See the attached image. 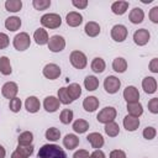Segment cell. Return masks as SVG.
<instances>
[{
	"mask_svg": "<svg viewBox=\"0 0 158 158\" xmlns=\"http://www.w3.org/2000/svg\"><path fill=\"white\" fill-rule=\"evenodd\" d=\"M127 33H128V31H127L126 26H123V25H115L111 28V37L116 42H123L127 37Z\"/></svg>",
	"mask_w": 158,
	"mask_h": 158,
	"instance_id": "obj_9",
	"label": "cell"
},
{
	"mask_svg": "<svg viewBox=\"0 0 158 158\" xmlns=\"http://www.w3.org/2000/svg\"><path fill=\"white\" fill-rule=\"evenodd\" d=\"M65 21H67V25L70 26V27H77L79 26L81 22H83V16L77 12V11H72L67 15L65 17Z\"/></svg>",
	"mask_w": 158,
	"mask_h": 158,
	"instance_id": "obj_18",
	"label": "cell"
},
{
	"mask_svg": "<svg viewBox=\"0 0 158 158\" xmlns=\"http://www.w3.org/2000/svg\"><path fill=\"white\" fill-rule=\"evenodd\" d=\"M32 5L36 10H40V11L47 10L51 6V0H33Z\"/></svg>",
	"mask_w": 158,
	"mask_h": 158,
	"instance_id": "obj_39",
	"label": "cell"
},
{
	"mask_svg": "<svg viewBox=\"0 0 158 158\" xmlns=\"http://www.w3.org/2000/svg\"><path fill=\"white\" fill-rule=\"evenodd\" d=\"M99 99L95 96H86L83 101V107L88 112H94L99 107Z\"/></svg>",
	"mask_w": 158,
	"mask_h": 158,
	"instance_id": "obj_17",
	"label": "cell"
},
{
	"mask_svg": "<svg viewBox=\"0 0 158 158\" xmlns=\"http://www.w3.org/2000/svg\"><path fill=\"white\" fill-rule=\"evenodd\" d=\"M105 133L109 136V137H116L118 133H120V126L112 121V122H109L105 125Z\"/></svg>",
	"mask_w": 158,
	"mask_h": 158,
	"instance_id": "obj_33",
	"label": "cell"
},
{
	"mask_svg": "<svg viewBox=\"0 0 158 158\" xmlns=\"http://www.w3.org/2000/svg\"><path fill=\"white\" fill-rule=\"evenodd\" d=\"M25 107L28 112L31 114H35L40 110L41 107V104H40V100L36 98V96H28L25 101Z\"/></svg>",
	"mask_w": 158,
	"mask_h": 158,
	"instance_id": "obj_19",
	"label": "cell"
},
{
	"mask_svg": "<svg viewBox=\"0 0 158 158\" xmlns=\"http://www.w3.org/2000/svg\"><path fill=\"white\" fill-rule=\"evenodd\" d=\"M41 23L47 28H58L62 23V19L58 14H44L41 17Z\"/></svg>",
	"mask_w": 158,
	"mask_h": 158,
	"instance_id": "obj_3",
	"label": "cell"
},
{
	"mask_svg": "<svg viewBox=\"0 0 158 158\" xmlns=\"http://www.w3.org/2000/svg\"><path fill=\"white\" fill-rule=\"evenodd\" d=\"M142 2H144V4H149V2H152V0H142Z\"/></svg>",
	"mask_w": 158,
	"mask_h": 158,
	"instance_id": "obj_53",
	"label": "cell"
},
{
	"mask_svg": "<svg viewBox=\"0 0 158 158\" xmlns=\"http://www.w3.org/2000/svg\"><path fill=\"white\" fill-rule=\"evenodd\" d=\"M17 141H19V144H22V146L32 144L33 135H32V132H30V131H25V132L20 133V136H19Z\"/></svg>",
	"mask_w": 158,
	"mask_h": 158,
	"instance_id": "obj_35",
	"label": "cell"
},
{
	"mask_svg": "<svg viewBox=\"0 0 158 158\" xmlns=\"http://www.w3.org/2000/svg\"><path fill=\"white\" fill-rule=\"evenodd\" d=\"M59 100L56 96H47L43 101V107L47 112H56L59 109Z\"/></svg>",
	"mask_w": 158,
	"mask_h": 158,
	"instance_id": "obj_14",
	"label": "cell"
},
{
	"mask_svg": "<svg viewBox=\"0 0 158 158\" xmlns=\"http://www.w3.org/2000/svg\"><path fill=\"white\" fill-rule=\"evenodd\" d=\"M11 72H12V69H11L10 59L6 56H2L0 58V73L4 75H10Z\"/></svg>",
	"mask_w": 158,
	"mask_h": 158,
	"instance_id": "obj_32",
	"label": "cell"
},
{
	"mask_svg": "<svg viewBox=\"0 0 158 158\" xmlns=\"http://www.w3.org/2000/svg\"><path fill=\"white\" fill-rule=\"evenodd\" d=\"M44 136H46V138L48 141L54 142V141H58L60 138V131L58 128H56V127H49V128H47Z\"/></svg>",
	"mask_w": 158,
	"mask_h": 158,
	"instance_id": "obj_36",
	"label": "cell"
},
{
	"mask_svg": "<svg viewBox=\"0 0 158 158\" xmlns=\"http://www.w3.org/2000/svg\"><path fill=\"white\" fill-rule=\"evenodd\" d=\"M128 1H122V0H118V1H115L112 5H111V11L115 14V15H123L127 9H128Z\"/></svg>",
	"mask_w": 158,
	"mask_h": 158,
	"instance_id": "obj_22",
	"label": "cell"
},
{
	"mask_svg": "<svg viewBox=\"0 0 158 158\" xmlns=\"http://www.w3.org/2000/svg\"><path fill=\"white\" fill-rule=\"evenodd\" d=\"M21 105H22L21 100H20L19 98H14V99L10 100L9 107H10V110H11L12 112H19V111L21 110Z\"/></svg>",
	"mask_w": 158,
	"mask_h": 158,
	"instance_id": "obj_41",
	"label": "cell"
},
{
	"mask_svg": "<svg viewBox=\"0 0 158 158\" xmlns=\"http://www.w3.org/2000/svg\"><path fill=\"white\" fill-rule=\"evenodd\" d=\"M59 120H60L62 123L69 125V123L72 122V120H73V111L69 110V109L62 110V112H60V115H59Z\"/></svg>",
	"mask_w": 158,
	"mask_h": 158,
	"instance_id": "obj_38",
	"label": "cell"
},
{
	"mask_svg": "<svg viewBox=\"0 0 158 158\" xmlns=\"http://www.w3.org/2000/svg\"><path fill=\"white\" fill-rule=\"evenodd\" d=\"M105 68H106V63H105V60L102 58L96 57V58L93 59V62H91V70L94 73H99L100 74V73H102L105 70Z\"/></svg>",
	"mask_w": 158,
	"mask_h": 158,
	"instance_id": "obj_29",
	"label": "cell"
},
{
	"mask_svg": "<svg viewBox=\"0 0 158 158\" xmlns=\"http://www.w3.org/2000/svg\"><path fill=\"white\" fill-rule=\"evenodd\" d=\"M89 158H105V153L101 151V149H95Z\"/></svg>",
	"mask_w": 158,
	"mask_h": 158,
	"instance_id": "obj_50",
	"label": "cell"
},
{
	"mask_svg": "<svg viewBox=\"0 0 158 158\" xmlns=\"http://www.w3.org/2000/svg\"><path fill=\"white\" fill-rule=\"evenodd\" d=\"M11 158H26V157H23L21 153H19L17 151H14L12 152V154H11Z\"/></svg>",
	"mask_w": 158,
	"mask_h": 158,
	"instance_id": "obj_51",
	"label": "cell"
},
{
	"mask_svg": "<svg viewBox=\"0 0 158 158\" xmlns=\"http://www.w3.org/2000/svg\"><path fill=\"white\" fill-rule=\"evenodd\" d=\"M16 151H17L19 153H21L23 157L28 158V157L33 153V146H32V144H28V146L19 144V146H17V148H16Z\"/></svg>",
	"mask_w": 158,
	"mask_h": 158,
	"instance_id": "obj_40",
	"label": "cell"
},
{
	"mask_svg": "<svg viewBox=\"0 0 158 158\" xmlns=\"http://www.w3.org/2000/svg\"><path fill=\"white\" fill-rule=\"evenodd\" d=\"M139 126V118L138 117H135V116H131V115H127L125 116L123 118V127L130 131V132H133L138 128Z\"/></svg>",
	"mask_w": 158,
	"mask_h": 158,
	"instance_id": "obj_16",
	"label": "cell"
},
{
	"mask_svg": "<svg viewBox=\"0 0 158 158\" xmlns=\"http://www.w3.org/2000/svg\"><path fill=\"white\" fill-rule=\"evenodd\" d=\"M9 43H10V38H9V36H7L6 33L0 32V49L6 48V47L9 46Z\"/></svg>",
	"mask_w": 158,
	"mask_h": 158,
	"instance_id": "obj_44",
	"label": "cell"
},
{
	"mask_svg": "<svg viewBox=\"0 0 158 158\" xmlns=\"http://www.w3.org/2000/svg\"><path fill=\"white\" fill-rule=\"evenodd\" d=\"M5 156H6V151H5V148L0 144V158H5Z\"/></svg>",
	"mask_w": 158,
	"mask_h": 158,
	"instance_id": "obj_52",
	"label": "cell"
},
{
	"mask_svg": "<svg viewBox=\"0 0 158 158\" xmlns=\"http://www.w3.org/2000/svg\"><path fill=\"white\" fill-rule=\"evenodd\" d=\"M112 69H114L115 72H117V73H123V72H126V69H127V62H126V59L122 58V57L115 58L114 62H112Z\"/></svg>",
	"mask_w": 158,
	"mask_h": 158,
	"instance_id": "obj_28",
	"label": "cell"
},
{
	"mask_svg": "<svg viewBox=\"0 0 158 158\" xmlns=\"http://www.w3.org/2000/svg\"><path fill=\"white\" fill-rule=\"evenodd\" d=\"M142 88L147 94H154L157 91V80L153 77H146L142 80Z\"/></svg>",
	"mask_w": 158,
	"mask_h": 158,
	"instance_id": "obj_15",
	"label": "cell"
},
{
	"mask_svg": "<svg viewBox=\"0 0 158 158\" xmlns=\"http://www.w3.org/2000/svg\"><path fill=\"white\" fill-rule=\"evenodd\" d=\"M84 86L88 91H94L99 86V79L94 75H88L84 79Z\"/></svg>",
	"mask_w": 158,
	"mask_h": 158,
	"instance_id": "obj_27",
	"label": "cell"
},
{
	"mask_svg": "<svg viewBox=\"0 0 158 158\" xmlns=\"http://www.w3.org/2000/svg\"><path fill=\"white\" fill-rule=\"evenodd\" d=\"M69 59H70L72 65L74 68H77V69H84L86 67V64H88L86 56L83 52H80V51H73L70 53Z\"/></svg>",
	"mask_w": 158,
	"mask_h": 158,
	"instance_id": "obj_4",
	"label": "cell"
},
{
	"mask_svg": "<svg viewBox=\"0 0 158 158\" xmlns=\"http://www.w3.org/2000/svg\"><path fill=\"white\" fill-rule=\"evenodd\" d=\"M47 44H48V49L51 52H54V53L62 52L65 47V40L59 35H54L48 40Z\"/></svg>",
	"mask_w": 158,
	"mask_h": 158,
	"instance_id": "obj_6",
	"label": "cell"
},
{
	"mask_svg": "<svg viewBox=\"0 0 158 158\" xmlns=\"http://www.w3.org/2000/svg\"><path fill=\"white\" fill-rule=\"evenodd\" d=\"M84 31H85V33L89 36V37H96L99 33H100V25L98 23V22H95V21H89L86 25H85V27H84Z\"/></svg>",
	"mask_w": 158,
	"mask_h": 158,
	"instance_id": "obj_23",
	"label": "cell"
},
{
	"mask_svg": "<svg viewBox=\"0 0 158 158\" xmlns=\"http://www.w3.org/2000/svg\"><path fill=\"white\" fill-rule=\"evenodd\" d=\"M86 139L91 144V147L95 148V149H100L104 146V143H105L104 137L99 132H91V133H89L86 136Z\"/></svg>",
	"mask_w": 158,
	"mask_h": 158,
	"instance_id": "obj_13",
	"label": "cell"
},
{
	"mask_svg": "<svg viewBox=\"0 0 158 158\" xmlns=\"http://www.w3.org/2000/svg\"><path fill=\"white\" fill-rule=\"evenodd\" d=\"M149 19L152 22L158 23V6H154L151 11H149Z\"/></svg>",
	"mask_w": 158,
	"mask_h": 158,
	"instance_id": "obj_46",
	"label": "cell"
},
{
	"mask_svg": "<svg viewBox=\"0 0 158 158\" xmlns=\"http://www.w3.org/2000/svg\"><path fill=\"white\" fill-rule=\"evenodd\" d=\"M57 99L59 100L60 104H64V105H68V104H70V102L73 101V100L70 99L68 91H67V88H60V89H58V98H57Z\"/></svg>",
	"mask_w": 158,
	"mask_h": 158,
	"instance_id": "obj_37",
	"label": "cell"
},
{
	"mask_svg": "<svg viewBox=\"0 0 158 158\" xmlns=\"http://www.w3.org/2000/svg\"><path fill=\"white\" fill-rule=\"evenodd\" d=\"M37 158H68L63 148H60L58 144H43L38 153Z\"/></svg>",
	"mask_w": 158,
	"mask_h": 158,
	"instance_id": "obj_1",
	"label": "cell"
},
{
	"mask_svg": "<svg viewBox=\"0 0 158 158\" xmlns=\"http://www.w3.org/2000/svg\"><path fill=\"white\" fill-rule=\"evenodd\" d=\"M109 158H126V153L121 149H114L110 152Z\"/></svg>",
	"mask_w": 158,
	"mask_h": 158,
	"instance_id": "obj_45",
	"label": "cell"
},
{
	"mask_svg": "<svg viewBox=\"0 0 158 158\" xmlns=\"http://www.w3.org/2000/svg\"><path fill=\"white\" fill-rule=\"evenodd\" d=\"M128 19H130V21L132 22V23H141L142 21H143V19H144V12H143V10L142 9H139V7H135V9H132L131 10V12H130V15H128Z\"/></svg>",
	"mask_w": 158,
	"mask_h": 158,
	"instance_id": "obj_24",
	"label": "cell"
},
{
	"mask_svg": "<svg viewBox=\"0 0 158 158\" xmlns=\"http://www.w3.org/2000/svg\"><path fill=\"white\" fill-rule=\"evenodd\" d=\"M43 75L49 79V80H54L57 79L59 75H60V68L59 65L54 64V63H49V64H46L44 68H43Z\"/></svg>",
	"mask_w": 158,
	"mask_h": 158,
	"instance_id": "obj_10",
	"label": "cell"
},
{
	"mask_svg": "<svg viewBox=\"0 0 158 158\" xmlns=\"http://www.w3.org/2000/svg\"><path fill=\"white\" fill-rule=\"evenodd\" d=\"M148 110L152 114H158V98H153L148 101Z\"/></svg>",
	"mask_w": 158,
	"mask_h": 158,
	"instance_id": "obj_43",
	"label": "cell"
},
{
	"mask_svg": "<svg viewBox=\"0 0 158 158\" xmlns=\"http://www.w3.org/2000/svg\"><path fill=\"white\" fill-rule=\"evenodd\" d=\"M127 111H128V115L135 116V117H139L143 114L142 104L139 101L138 102H128L127 104Z\"/></svg>",
	"mask_w": 158,
	"mask_h": 158,
	"instance_id": "obj_25",
	"label": "cell"
},
{
	"mask_svg": "<svg viewBox=\"0 0 158 158\" xmlns=\"http://www.w3.org/2000/svg\"><path fill=\"white\" fill-rule=\"evenodd\" d=\"M151 38V35L148 32V30L146 28H141V30H137L135 33H133V41L137 46H144L148 43Z\"/></svg>",
	"mask_w": 158,
	"mask_h": 158,
	"instance_id": "obj_11",
	"label": "cell"
},
{
	"mask_svg": "<svg viewBox=\"0 0 158 158\" xmlns=\"http://www.w3.org/2000/svg\"><path fill=\"white\" fill-rule=\"evenodd\" d=\"M67 91H68V94H69V96H70L72 100H77V99L81 95V88H80V85L77 84V83L69 84L68 88H67Z\"/></svg>",
	"mask_w": 158,
	"mask_h": 158,
	"instance_id": "obj_30",
	"label": "cell"
},
{
	"mask_svg": "<svg viewBox=\"0 0 158 158\" xmlns=\"http://www.w3.org/2000/svg\"><path fill=\"white\" fill-rule=\"evenodd\" d=\"M123 99L127 101V104L128 102H138L139 93H138L137 88L133 85L126 86V89L123 90Z\"/></svg>",
	"mask_w": 158,
	"mask_h": 158,
	"instance_id": "obj_12",
	"label": "cell"
},
{
	"mask_svg": "<svg viewBox=\"0 0 158 158\" xmlns=\"http://www.w3.org/2000/svg\"><path fill=\"white\" fill-rule=\"evenodd\" d=\"M88 128H89V122L83 118H78L73 123V130L77 133H85L88 131Z\"/></svg>",
	"mask_w": 158,
	"mask_h": 158,
	"instance_id": "obj_31",
	"label": "cell"
},
{
	"mask_svg": "<svg viewBox=\"0 0 158 158\" xmlns=\"http://www.w3.org/2000/svg\"><path fill=\"white\" fill-rule=\"evenodd\" d=\"M12 43H14V47L17 51H26L31 44V40H30V36L26 32H20L14 37Z\"/></svg>",
	"mask_w": 158,
	"mask_h": 158,
	"instance_id": "obj_5",
	"label": "cell"
},
{
	"mask_svg": "<svg viewBox=\"0 0 158 158\" xmlns=\"http://www.w3.org/2000/svg\"><path fill=\"white\" fill-rule=\"evenodd\" d=\"M156 135H157V131H156V128L152 127V126H148V127H146V128L143 130V137H144L146 139H153V138L156 137Z\"/></svg>",
	"mask_w": 158,
	"mask_h": 158,
	"instance_id": "obj_42",
	"label": "cell"
},
{
	"mask_svg": "<svg viewBox=\"0 0 158 158\" xmlns=\"http://www.w3.org/2000/svg\"><path fill=\"white\" fill-rule=\"evenodd\" d=\"M22 7V1L21 0H6L5 2V9L10 12H17Z\"/></svg>",
	"mask_w": 158,
	"mask_h": 158,
	"instance_id": "obj_34",
	"label": "cell"
},
{
	"mask_svg": "<svg viewBox=\"0 0 158 158\" xmlns=\"http://www.w3.org/2000/svg\"><path fill=\"white\" fill-rule=\"evenodd\" d=\"M90 154L86 149H78L74 154H73V158H89Z\"/></svg>",
	"mask_w": 158,
	"mask_h": 158,
	"instance_id": "obj_47",
	"label": "cell"
},
{
	"mask_svg": "<svg viewBox=\"0 0 158 158\" xmlns=\"http://www.w3.org/2000/svg\"><path fill=\"white\" fill-rule=\"evenodd\" d=\"M116 115H117V111L115 107L112 106H106L104 107L96 116V120L98 122L100 123H109V122H112L115 118H116Z\"/></svg>",
	"mask_w": 158,
	"mask_h": 158,
	"instance_id": "obj_2",
	"label": "cell"
},
{
	"mask_svg": "<svg viewBox=\"0 0 158 158\" xmlns=\"http://www.w3.org/2000/svg\"><path fill=\"white\" fill-rule=\"evenodd\" d=\"M73 6H75L77 9H85L88 6V0H73L72 1Z\"/></svg>",
	"mask_w": 158,
	"mask_h": 158,
	"instance_id": "obj_48",
	"label": "cell"
},
{
	"mask_svg": "<svg viewBox=\"0 0 158 158\" xmlns=\"http://www.w3.org/2000/svg\"><path fill=\"white\" fill-rule=\"evenodd\" d=\"M5 27L9 30V31H17L20 27H21V20L20 17L17 16H11V17H7L5 20Z\"/></svg>",
	"mask_w": 158,
	"mask_h": 158,
	"instance_id": "obj_26",
	"label": "cell"
},
{
	"mask_svg": "<svg viewBox=\"0 0 158 158\" xmlns=\"http://www.w3.org/2000/svg\"><path fill=\"white\" fill-rule=\"evenodd\" d=\"M63 144H64V147L67 148V149H74V148H77L78 147V144H79V138H78V136H75V135H73V133H68V135H65V137L63 138Z\"/></svg>",
	"mask_w": 158,
	"mask_h": 158,
	"instance_id": "obj_21",
	"label": "cell"
},
{
	"mask_svg": "<svg viewBox=\"0 0 158 158\" xmlns=\"http://www.w3.org/2000/svg\"><path fill=\"white\" fill-rule=\"evenodd\" d=\"M33 40H35V42L37 44L43 46V44L48 43L49 37H48V33H47V31L44 28H37L35 31V33H33Z\"/></svg>",
	"mask_w": 158,
	"mask_h": 158,
	"instance_id": "obj_20",
	"label": "cell"
},
{
	"mask_svg": "<svg viewBox=\"0 0 158 158\" xmlns=\"http://www.w3.org/2000/svg\"><path fill=\"white\" fill-rule=\"evenodd\" d=\"M120 86H121V81L115 75H109L104 80V88H105L106 93H109V94L117 93L118 89H120Z\"/></svg>",
	"mask_w": 158,
	"mask_h": 158,
	"instance_id": "obj_7",
	"label": "cell"
},
{
	"mask_svg": "<svg viewBox=\"0 0 158 158\" xmlns=\"http://www.w3.org/2000/svg\"><path fill=\"white\" fill-rule=\"evenodd\" d=\"M17 93H19V86H17V84L14 83V81H7V83H5V84L2 85V88H1V94H2V96L6 98V99H9V100L16 98Z\"/></svg>",
	"mask_w": 158,
	"mask_h": 158,
	"instance_id": "obj_8",
	"label": "cell"
},
{
	"mask_svg": "<svg viewBox=\"0 0 158 158\" xmlns=\"http://www.w3.org/2000/svg\"><path fill=\"white\" fill-rule=\"evenodd\" d=\"M149 70L152 73H158V58H153L149 63Z\"/></svg>",
	"mask_w": 158,
	"mask_h": 158,
	"instance_id": "obj_49",
	"label": "cell"
}]
</instances>
